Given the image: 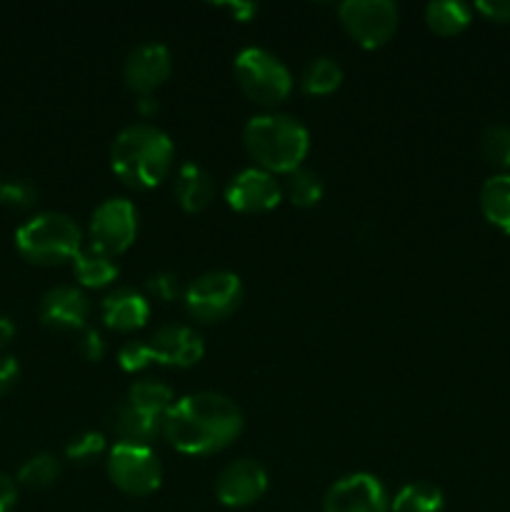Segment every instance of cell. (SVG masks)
I'll use <instances>...</instances> for the list:
<instances>
[{
	"mask_svg": "<svg viewBox=\"0 0 510 512\" xmlns=\"http://www.w3.org/2000/svg\"><path fill=\"white\" fill-rule=\"evenodd\" d=\"M138 238V210L128 198H108L90 215L93 248L105 255H120Z\"/></svg>",
	"mask_w": 510,
	"mask_h": 512,
	"instance_id": "9c48e42d",
	"label": "cell"
},
{
	"mask_svg": "<svg viewBox=\"0 0 510 512\" xmlns=\"http://www.w3.org/2000/svg\"><path fill=\"white\" fill-rule=\"evenodd\" d=\"M128 400L135 405V408L145 410V413L165 418L170 405L175 403V395L168 385L158 383V380H138V383L130 385Z\"/></svg>",
	"mask_w": 510,
	"mask_h": 512,
	"instance_id": "cb8c5ba5",
	"label": "cell"
},
{
	"mask_svg": "<svg viewBox=\"0 0 510 512\" xmlns=\"http://www.w3.org/2000/svg\"><path fill=\"white\" fill-rule=\"evenodd\" d=\"M340 83H343V68L330 55L310 60L300 78V85L308 95H330L340 88Z\"/></svg>",
	"mask_w": 510,
	"mask_h": 512,
	"instance_id": "603a6c76",
	"label": "cell"
},
{
	"mask_svg": "<svg viewBox=\"0 0 510 512\" xmlns=\"http://www.w3.org/2000/svg\"><path fill=\"white\" fill-rule=\"evenodd\" d=\"M13 335H15L13 320H10L8 315H0V350H3L10 340H13Z\"/></svg>",
	"mask_w": 510,
	"mask_h": 512,
	"instance_id": "8d00e7d4",
	"label": "cell"
},
{
	"mask_svg": "<svg viewBox=\"0 0 510 512\" xmlns=\"http://www.w3.org/2000/svg\"><path fill=\"white\" fill-rule=\"evenodd\" d=\"M243 143L258 168L268 173H295L310 150V133L288 113L253 115L243 128Z\"/></svg>",
	"mask_w": 510,
	"mask_h": 512,
	"instance_id": "3957f363",
	"label": "cell"
},
{
	"mask_svg": "<svg viewBox=\"0 0 510 512\" xmlns=\"http://www.w3.org/2000/svg\"><path fill=\"white\" fill-rule=\"evenodd\" d=\"M90 315L88 295L75 285H55L40 300V320L55 330H83Z\"/></svg>",
	"mask_w": 510,
	"mask_h": 512,
	"instance_id": "9a60e30c",
	"label": "cell"
},
{
	"mask_svg": "<svg viewBox=\"0 0 510 512\" xmlns=\"http://www.w3.org/2000/svg\"><path fill=\"white\" fill-rule=\"evenodd\" d=\"M15 500H18V488H15V480L8 478L5 473H0V512L13 510Z\"/></svg>",
	"mask_w": 510,
	"mask_h": 512,
	"instance_id": "e575fe53",
	"label": "cell"
},
{
	"mask_svg": "<svg viewBox=\"0 0 510 512\" xmlns=\"http://www.w3.org/2000/svg\"><path fill=\"white\" fill-rule=\"evenodd\" d=\"M150 293L158 295L160 300H173L178 295V275L168 273V270H160L153 278L148 280Z\"/></svg>",
	"mask_w": 510,
	"mask_h": 512,
	"instance_id": "4dcf8cb0",
	"label": "cell"
},
{
	"mask_svg": "<svg viewBox=\"0 0 510 512\" xmlns=\"http://www.w3.org/2000/svg\"><path fill=\"white\" fill-rule=\"evenodd\" d=\"M15 248L38 265H58L73 260L83 250V233L65 213H38L15 230Z\"/></svg>",
	"mask_w": 510,
	"mask_h": 512,
	"instance_id": "277c9868",
	"label": "cell"
},
{
	"mask_svg": "<svg viewBox=\"0 0 510 512\" xmlns=\"http://www.w3.org/2000/svg\"><path fill=\"white\" fill-rule=\"evenodd\" d=\"M173 193L175 200H178L180 208L185 213H200L210 205L215 195V183L213 175L198 163H183L175 173V183H173Z\"/></svg>",
	"mask_w": 510,
	"mask_h": 512,
	"instance_id": "e0dca14e",
	"label": "cell"
},
{
	"mask_svg": "<svg viewBox=\"0 0 510 512\" xmlns=\"http://www.w3.org/2000/svg\"><path fill=\"white\" fill-rule=\"evenodd\" d=\"M243 413L228 395L190 393L175 400L163 418V435L183 455H213L243 433Z\"/></svg>",
	"mask_w": 510,
	"mask_h": 512,
	"instance_id": "6da1fadb",
	"label": "cell"
},
{
	"mask_svg": "<svg viewBox=\"0 0 510 512\" xmlns=\"http://www.w3.org/2000/svg\"><path fill=\"white\" fill-rule=\"evenodd\" d=\"M475 10L495 23H510V0H478Z\"/></svg>",
	"mask_w": 510,
	"mask_h": 512,
	"instance_id": "d6a6232c",
	"label": "cell"
},
{
	"mask_svg": "<svg viewBox=\"0 0 510 512\" xmlns=\"http://www.w3.org/2000/svg\"><path fill=\"white\" fill-rule=\"evenodd\" d=\"M148 348L153 353V363L175 365V368H190L200 363L205 355L203 338L193 328L180 323L160 325L148 340Z\"/></svg>",
	"mask_w": 510,
	"mask_h": 512,
	"instance_id": "5bb4252c",
	"label": "cell"
},
{
	"mask_svg": "<svg viewBox=\"0 0 510 512\" xmlns=\"http://www.w3.org/2000/svg\"><path fill=\"white\" fill-rule=\"evenodd\" d=\"M58 478H60V463H58V458L50 453L33 455V458L25 460L18 470L20 483L28 485V488H35V490L50 488V485H53Z\"/></svg>",
	"mask_w": 510,
	"mask_h": 512,
	"instance_id": "484cf974",
	"label": "cell"
},
{
	"mask_svg": "<svg viewBox=\"0 0 510 512\" xmlns=\"http://www.w3.org/2000/svg\"><path fill=\"white\" fill-rule=\"evenodd\" d=\"M473 18V8L460 0H433L425 5V23L438 35H458L460 30L468 28Z\"/></svg>",
	"mask_w": 510,
	"mask_h": 512,
	"instance_id": "44dd1931",
	"label": "cell"
},
{
	"mask_svg": "<svg viewBox=\"0 0 510 512\" xmlns=\"http://www.w3.org/2000/svg\"><path fill=\"white\" fill-rule=\"evenodd\" d=\"M445 498L443 490L425 480L403 485L390 500V512H443Z\"/></svg>",
	"mask_w": 510,
	"mask_h": 512,
	"instance_id": "ffe728a7",
	"label": "cell"
},
{
	"mask_svg": "<svg viewBox=\"0 0 510 512\" xmlns=\"http://www.w3.org/2000/svg\"><path fill=\"white\" fill-rule=\"evenodd\" d=\"M38 200V190L28 178H10L0 183V203L13 210L33 208Z\"/></svg>",
	"mask_w": 510,
	"mask_h": 512,
	"instance_id": "f1b7e54d",
	"label": "cell"
},
{
	"mask_svg": "<svg viewBox=\"0 0 510 512\" xmlns=\"http://www.w3.org/2000/svg\"><path fill=\"white\" fill-rule=\"evenodd\" d=\"M20 378V365L13 355H0V395L8 393Z\"/></svg>",
	"mask_w": 510,
	"mask_h": 512,
	"instance_id": "836d02e7",
	"label": "cell"
},
{
	"mask_svg": "<svg viewBox=\"0 0 510 512\" xmlns=\"http://www.w3.org/2000/svg\"><path fill=\"white\" fill-rule=\"evenodd\" d=\"M268 490V470L253 458L233 460L220 470L215 480V495L225 508H250Z\"/></svg>",
	"mask_w": 510,
	"mask_h": 512,
	"instance_id": "8fae6325",
	"label": "cell"
},
{
	"mask_svg": "<svg viewBox=\"0 0 510 512\" xmlns=\"http://www.w3.org/2000/svg\"><path fill=\"white\" fill-rule=\"evenodd\" d=\"M283 198V188L273 173L263 168H243L225 185V200L238 213H268Z\"/></svg>",
	"mask_w": 510,
	"mask_h": 512,
	"instance_id": "7c38bea8",
	"label": "cell"
},
{
	"mask_svg": "<svg viewBox=\"0 0 510 512\" xmlns=\"http://www.w3.org/2000/svg\"><path fill=\"white\" fill-rule=\"evenodd\" d=\"M170 70H173V58L163 43H140L125 58L123 78L130 90L150 95L168 80Z\"/></svg>",
	"mask_w": 510,
	"mask_h": 512,
	"instance_id": "4fadbf2b",
	"label": "cell"
},
{
	"mask_svg": "<svg viewBox=\"0 0 510 512\" xmlns=\"http://www.w3.org/2000/svg\"><path fill=\"white\" fill-rule=\"evenodd\" d=\"M173 140L150 123H133L115 135L110 145V168L128 188H155L173 168Z\"/></svg>",
	"mask_w": 510,
	"mask_h": 512,
	"instance_id": "7a4b0ae2",
	"label": "cell"
},
{
	"mask_svg": "<svg viewBox=\"0 0 510 512\" xmlns=\"http://www.w3.org/2000/svg\"><path fill=\"white\" fill-rule=\"evenodd\" d=\"M223 8H228L235 15V20H250L258 13V5L255 3H225Z\"/></svg>",
	"mask_w": 510,
	"mask_h": 512,
	"instance_id": "d590c367",
	"label": "cell"
},
{
	"mask_svg": "<svg viewBox=\"0 0 510 512\" xmlns=\"http://www.w3.org/2000/svg\"><path fill=\"white\" fill-rule=\"evenodd\" d=\"M480 210L495 228L510 235V173L493 175L480 188Z\"/></svg>",
	"mask_w": 510,
	"mask_h": 512,
	"instance_id": "d6986e66",
	"label": "cell"
},
{
	"mask_svg": "<svg viewBox=\"0 0 510 512\" xmlns=\"http://www.w3.org/2000/svg\"><path fill=\"white\" fill-rule=\"evenodd\" d=\"M108 448V440L100 430H83V433L73 435L65 445V455H68L73 463H90L95 460L98 455L105 453Z\"/></svg>",
	"mask_w": 510,
	"mask_h": 512,
	"instance_id": "83f0119b",
	"label": "cell"
},
{
	"mask_svg": "<svg viewBox=\"0 0 510 512\" xmlns=\"http://www.w3.org/2000/svg\"><path fill=\"white\" fill-rule=\"evenodd\" d=\"M118 363L125 373H138V370L148 368V365L153 363V353H150L145 340H128V343L120 348Z\"/></svg>",
	"mask_w": 510,
	"mask_h": 512,
	"instance_id": "f546056e",
	"label": "cell"
},
{
	"mask_svg": "<svg viewBox=\"0 0 510 512\" xmlns=\"http://www.w3.org/2000/svg\"><path fill=\"white\" fill-rule=\"evenodd\" d=\"M103 313L105 325L110 330H118V333H130V330H138L148 323L150 318V303L143 293L133 288H118L103 300Z\"/></svg>",
	"mask_w": 510,
	"mask_h": 512,
	"instance_id": "2e32d148",
	"label": "cell"
},
{
	"mask_svg": "<svg viewBox=\"0 0 510 512\" xmlns=\"http://www.w3.org/2000/svg\"><path fill=\"white\" fill-rule=\"evenodd\" d=\"M75 278L85 285V288H105L118 278V265L110 260V255L100 253L93 245L83 248L73 258Z\"/></svg>",
	"mask_w": 510,
	"mask_h": 512,
	"instance_id": "7402d4cb",
	"label": "cell"
},
{
	"mask_svg": "<svg viewBox=\"0 0 510 512\" xmlns=\"http://www.w3.org/2000/svg\"><path fill=\"white\" fill-rule=\"evenodd\" d=\"M243 300V280L230 270H210L198 275L185 290V308L203 323H218L235 313Z\"/></svg>",
	"mask_w": 510,
	"mask_h": 512,
	"instance_id": "52a82bcc",
	"label": "cell"
},
{
	"mask_svg": "<svg viewBox=\"0 0 510 512\" xmlns=\"http://www.w3.org/2000/svg\"><path fill=\"white\" fill-rule=\"evenodd\" d=\"M480 150L498 168H510V125L493 123L480 138Z\"/></svg>",
	"mask_w": 510,
	"mask_h": 512,
	"instance_id": "4316f807",
	"label": "cell"
},
{
	"mask_svg": "<svg viewBox=\"0 0 510 512\" xmlns=\"http://www.w3.org/2000/svg\"><path fill=\"white\" fill-rule=\"evenodd\" d=\"M108 478L120 493L145 498L163 483V465L150 445L115 443L108 450Z\"/></svg>",
	"mask_w": 510,
	"mask_h": 512,
	"instance_id": "8992f818",
	"label": "cell"
},
{
	"mask_svg": "<svg viewBox=\"0 0 510 512\" xmlns=\"http://www.w3.org/2000/svg\"><path fill=\"white\" fill-rule=\"evenodd\" d=\"M323 193V180H320L313 170L298 168L295 173L288 175V180H285V195H288L290 203L298 205V208H313V205H318L320 200H323Z\"/></svg>",
	"mask_w": 510,
	"mask_h": 512,
	"instance_id": "d4e9b609",
	"label": "cell"
},
{
	"mask_svg": "<svg viewBox=\"0 0 510 512\" xmlns=\"http://www.w3.org/2000/svg\"><path fill=\"white\" fill-rule=\"evenodd\" d=\"M138 113L145 115V118H148V115H155V113H158V103H155V100L150 98V95H140Z\"/></svg>",
	"mask_w": 510,
	"mask_h": 512,
	"instance_id": "74e56055",
	"label": "cell"
},
{
	"mask_svg": "<svg viewBox=\"0 0 510 512\" xmlns=\"http://www.w3.org/2000/svg\"><path fill=\"white\" fill-rule=\"evenodd\" d=\"M323 512H390V498L375 475L350 473L330 485Z\"/></svg>",
	"mask_w": 510,
	"mask_h": 512,
	"instance_id": "30bf717a",
	"label": "cell"
},
{
	"mask_svg": "<svg viewBox=\"0 0 510 512\" xmlns=\"http://www.w3.org/2000/svg\"><path fill=\"white\" fill-rule=\"evenodd\" d=\"M110 425H113V433L118 438V443L148 445L155 435L163 433V418L135 408L128 398L115 405Z\"/></svg>",
	"mask_w": 510,
	"mask_h": 512,
	"instance_id": "ac0fdd59",
	"label": "cell"
},
{
	"mask_svg": "<svg viewBox=\"0 0 510 512\" xmlns=\"http://www.w3.org/2000/svg\"><path fill=\"white\" fill-rule=\"evenodd\" d=\"M345 33L360 48H380L398 30V5L393 0H345L338 5Z\"/></svg>",
	"mask_w": 510,
	"mask_h": 512,
	"instance_id": "ba28073f",
	"label": "cell"
},
{
	"mask_svg": "<svg viewBox=\"0 0 510 512\" xmlns=\"http://www.w3.org/2000/svg\"><path fill=\"white\" fill-rule=\"evenodd\" d=\"M233 70L240 90L258 105H278L293 90V75L288 65L268 48L258 45L243 48L235 55Z\"/></svg>",
	"mask_w": 510,
	"mask_h": 512,
	"instance_id": "5b68a950",
	"label": "cell"
},
{
	"mask_svg": "<svg viewBox=\"0 0 510 512\" xmlns=\"http://www.w3.org/2000/svg\"><path fill=\"white\" fill-rule=\"evenodd\" d=\"M78 350L83 353V358L95 360V363H98L105 353V343L103 338H100L98 330L83 328V333H80V340H78Z\"/></svg>",
	"mask_w": 510,
	"mask_h": 512,
	"instance_id": "1f68e13d",
	"label": "cell"
}]
</instances>
